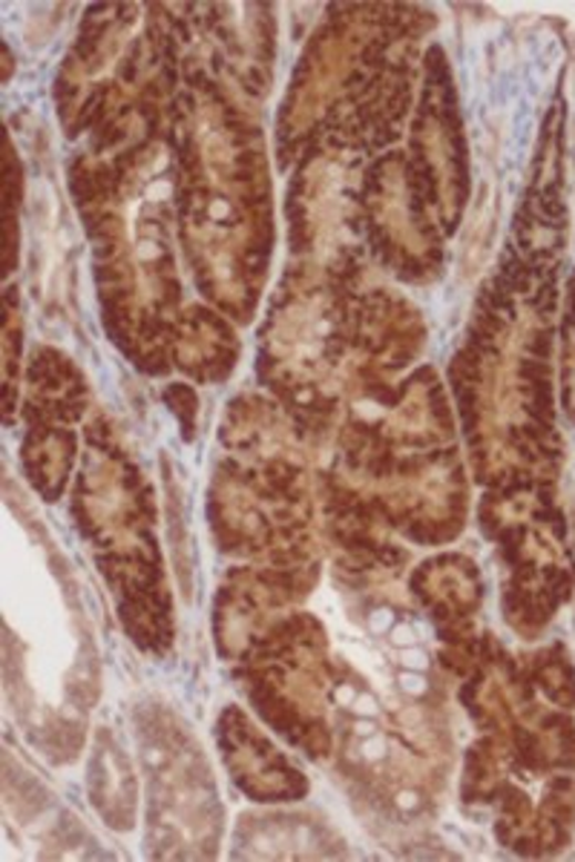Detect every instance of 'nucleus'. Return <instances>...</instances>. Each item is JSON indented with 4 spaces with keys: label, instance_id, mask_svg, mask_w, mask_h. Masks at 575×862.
<instances>
[{
    "label": "nucleus",
    "instance_id": "obj_1",
    "mask_svg": "<svg viewBox=\"0 0 575 862\" xmlns=\"http://www.w3.org/2000/svg\"><path fill=\"white\" fill-rule=\"evenodd\" d=\"M398 661L403 665V670H418L423 673L429 667V656L420 650L418 644L414 647H400L398 650Z\"/></svg>",
    "mask_w": 575,
    "mask_h": 862
},
{
    "label": "nucleus",
    "instance_id": "obj_2",
    "mask_svg": "<svg viewBox=\"0 0 575 862\" xmlns=\"http://www.w3.org/2000/svg\"><path fill=\"white\" fill-rule=\"evenodd\" d=\"M398 685L403 687L405 692H412V696H420V692H427V676L418 670H403L398 676Z\"/></svg>",
    "mask_w": 575,
    "mask_h": 862
}]
</instances>
